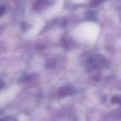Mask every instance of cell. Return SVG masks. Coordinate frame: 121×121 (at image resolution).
I'll return each instance as SVG.
<instances>
[{"mask_svg":"<svg viewBox=\"0 0 121 121\" xmlns=\"http://www.w3.org/2000/svg\"><path fill=\"white\" fill-rule=\"evenodd\" d=\"M103 101L106 105L112 108H120L121 107V90L114 89L109 90V92H105L103 95Z\"/></svg>","mask_w":121,"mask_h":121,"instance_id":"1","label":"cell"},{"mask_svg":"<svg viewBox=\"0 0 121 121\" xmlns=\"http://www.w3.org/2000/svg\"><path fill=\"white\" fill-rule=\"evenodd\" d=\"M120 17H121V11H120Z\"/></svg>","mask_w":121,"mask_h":121,"instance_id":"2","label":"cell"}]
</instances>
